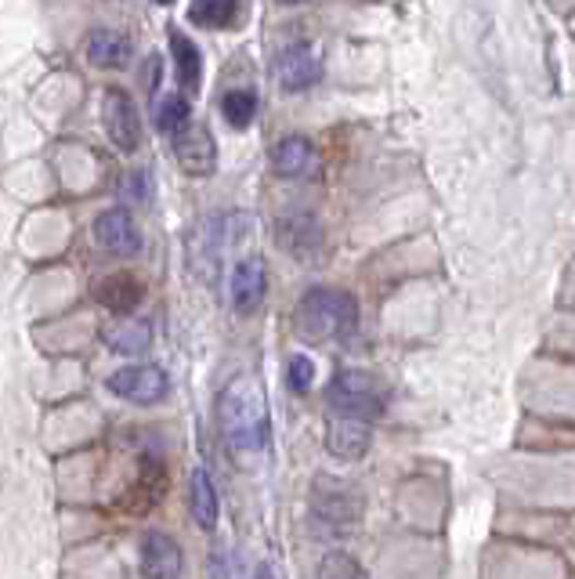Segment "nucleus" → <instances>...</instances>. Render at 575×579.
<instances>
[{
	"mask_svg": "<svg viewBox=\"0 0 575 579\" xmlns=\"http://www.w3.org/2000/svg\"><path fill=\"white\" fill-rule=\"evenodd\" d=\"M221 438L239 457H254L268 442V402L254 377H232L217 402Z\"/></svg>",
	"mask_w": 575,
	"mask_h": 579,
	"instance_id": "1",
	"label": "nucleus"
},
{
	"mask_svg": "<svg viewBox=\"0 0 575 579\" xmlns=\"http://www.w3.org/2000/svg\"><path fill=\"white\" fill-rule=\"evenodd\" d=\"M294 322H297V333L315 344L344 341V338H351L355 327H359V305H355V297L344 294V290L315 286L301 297Z\"/></svg>",
	"mask_w": 575,
	"mask_h": 579,
	"instance_id": "2",
	"label": "nucleus"
},
{
	"mask_svg": "<svg viewBox=\"0 0 575 579\" xmlns=\"http://www.w3.org/2000/svg\"><path fill=\"white\" fill-rule=\"evenodd\" d=\"M387 395L381 388V380L362 374V369H340L330 380V410L337 416H355V421L373 424L384 413Z\"/></svg>",
	"mask_w": 575,
	"mask_h": 579,
	"instance_id": "3",
	"label": "nucleus"
},
{
	"mask_svg": "<svg viewBox=\"0 0 575 579\" xmlns=\"http://www.w3.org/2000/svg\"><path fill=\"white\" fill-rule=\"evenodd\" d=\"M312 511L322 525L330 529H355L362 521V493L355 489V485L340 482V478H326V474H319L315 478V489H312Z\"/></svg>",
	"mask_w": 575,
	"mask_h": 579,
	"instance_id": "4",
	"label": "nucleus"
},
{
	"mask_svg": "<svg viewBox=\"0 0 575 579\" xmlns=\"http://www.w3.org/2000/svg\"><path fill=\"white\" fill-rule=\"evenodd\" d=\"M106 388L112 391V395H120L123 402L156 405V402L167 399L170 380L159 366H123L106 380Z\"/></svg>",
	"mask_w": 575,
	"mask_h": 579,
	"instance_id": "5",
	"label": "nucleus"
},
{
	"mask_svg": "<svg viewBox=\"0 0 575 579\" xmlns=\"http://www.w3.org/2000/svg\"><path fill=\"white\" fill-rule=\"evenodd\" d=\"M101 127H106L109 142L120 149V153H134L137 142H142V123H137V109L128 91L109 87L101 95Z\"/></svg>",
	"mask_w": 575,
	"mask_h": 579,
	"instance_id": "6",
	"label": "nucleus"
},
{
	"mask_svg": "<svg viewBox=\"0 0 575 579\" xmlns=\"http://www.w3.org/2000/svg\"><path fill=\"white\" fill-rule=\"evenodd\" d=\"M175 156H178V167L185 174H192V178H206V174H214L217 142H214V134L206 131V123L189 120V123L178 127L175 131Z\"/></svg>",
	"mask_w": 575,
	"mask_h": 579,
	"instance_id": "7",
	"label": "nucleus"
},
{
	"mask_svg": "<svg viewBox=\"0 0 575 579\" xmlns=\"http://www.w3.org/2000/svg\"><path fill=\"white\" fill-rule=\"evenodd\" d=\"M164 496H167V468H164V460H156V457H142V463H137V474H134V482L128 485V493L120 496V507L128 515H148V511H156L159 504H164Z\"/></svg>",
	"mask_w": 575,
	"mask_h": 579,
	"instance_id": "8",
	"label": "nucleus"
},
{
	"mask_svg": "<svg viewBox=\"0 0 575 579\" xmlns=\"http://www.w3.org/2000/svg\"><path fill=\"white\" fill-rule=\"evenodd\" d=\"M95 239L101 250L117 253V258H131V253H137V247H142L134 217H131V211H123V206L95 217Z\"/></svg>",
	"mask_w": 575,
	"mask_h": 579,
	"instance_id": "9",
	"label": "nucleus"
},
{
	"mask_svg": "<svg viewBox=\"0 0 575 579\" xmlns=\"http://www.w3.org/2000/svg\"><path fill=\"white\" fill-rule=\"evenodd\" d=\"M264 294H268V269H264L261 258H243L232 269V305L239 316H250V311L261 308Z\"/></svg>",
	"mask_w": 575,
	"mask_h": 579,
	"instance_id": "10",
	"label": "nucleus"
},
{
	"mask_svg": "<svg viewBox=\"0 0 575 579\" xmlns=\"http://www.w3.org/2000/svg\"><path fill=\"white\" fill-rule=\"evenodd\" d=\"M370 424L355 421V416H333L326 427V449L337 460H362L366 449H370Z\"/></svg>",
	"mask_w": 575,
	"mask_h": 579,
	"instance_id": "11",
	"label": "nucleus"
},
{
	"mask_svg": "<svg viewBox=\"0 0 575 579\" xmlns=\"http://www.w3.org/2000/svg\"><path fill=\"white\" fill-rule=\"evenodd\" d=\"M142 579H181V547L167 532L142 540Z\"/></svg>",
	"mask_w": 575,
	"mask_h": 579,
	"instance_id": "12",
	"label": "nucleus"
},
{
	"mask_svg": "<svg viewBox=\"0 0 575 579\" xmlns=\"http://www.w3.org/2000/svg\"><path fill=\"white\" fill-rule=\"evenodd\" d=\"M279 243L294 253L297 261H315L322 250V228L312 214H290L279 222Z\"/></svg>",
	"mask_w": 575,
	"mask_h": 579,
	"instance_id": "13",
	"label": "nucleus"
},
{
	"mask_svg": "<svg viewBox=\"0 0 575 579\" xmlns=\"http://www.w3.org/2000/svg\"><path fill=\"white\" fill-rule=\"evenodd\" d=\"M95 297H98L101 308L117 311V316H128V311H134L137 305H142L145 283L137 280L134 272H112L95 286Z\"/></svg>",
	"mask_w": 575,
	"mask_h": 579,
	"instance_id": "14",
	"label": "nucleus"
},
{
	"mask_svg": "<svg viewBox=\"0 0 575 579\" xmlns=\"http://www.w3.org/2000/svg\"><path fill=\"white\" fill-rule=\"evenodd\" d=\"M275 76H279L283 91H304L322 80V66L308 48H286L275 62Z\"/></svg>",
	"mask_w": 575,
	"mask_h": 579,
	"instance_id": "15",
	"label": "nucleus"
},
{
	"mask_svg": "<svg viewBox=\"0 0 575 579\" xmlns=\"http://www.w3.org/2000/svg\"><path fill=\"white\" fill-rule=\"evenodd\" d=\"M87 62L95 69H128L131 40L120 29H95L87 40Z\"/></svg>",
	"mask_w": 575,
	"mask_h": 579,
	"instance_id": "16",
	"label": "nucleus"
},
{
	"mask_svg": "<svg viewBox=\"0 0 575 579\" xmlns=\"http://www.w3.org/2000/svg\"><path fill=\"white\" fill-rule=\"evenodd\" d=\"M170 51H175V66H178V80H181V91H200V80H203V51L200 44H195L192 37H185V33L170 29Z\"/></svg>",
	"mask_w": 575,
	"mask_h": 579,
	"instance_id": "17",
	"label": "nucleus"
},
{
	"mask_svg": "<svg viewBox=\"0 0 575 579\" xmlns=\"http://www.w3.org/2000/svg\"><path fill=\"white\" fill-rule=\"evenodd\" d=\"M217 489H214V482H211V474H206L203 468H195L192 471V478H189V511L195 518V525L211 532L217 525Z\"/></svg>",
	"mask_w": 575,
	"mask_h": 579,
	"instance_id": "18",
	"label": "nucleus"
},
{
	"mask_svg": "<svg viewBox=\"0 0 575 579\" xmlns=\"http://www.w3.org/2000/svg\"><path fill=\"white\" fill-rule=\"evenodd\" d=\"M312 156H315L312 142L301 134H290L272 149V167L279 170L283 178H297V174H304L308 167H312Z\"/></svg>",
	"mask_w": 575,
	"mask_h": 579,
	"instance_id": "19",
	"label": "nucleus"
},
{
	"mask_svg": "<svg viewBox=\"0 0 575 579\" xmlns=\"http://www.w3.org/2000/svg\"><path fill=\"white\" fill-rule=\"evenodd\" d=\"M109 347L120 355H142L148 352V344H153V327H148L145 319H131V322H120L117 330H109Z\"/></svg>",
	"mask_w": 575,
	"mask_h": 579,
	"instance_id": "20",
	"label": "nucleus"
},
{
	"mask_svg": "<svg viewBox=\"0 0 575 579\" xmlns=\"http://www.w3.org/2000/svg\"><path fill=\"white\" fill-rule=\"evenodd\" d=\"M236 8L239 0H192L189 19L203 29H221V26H232Z\"/></svg>",
	"mask_w": 575,
	"mask_h": 579,
	"instance_id": "21",
	"label": "nucleus"
},
{
	"mask_svg": "<svg viewBox=\"0 0 575 579\" xmlns=\"http://www.w3.org/2000/svg\"><path fill=\"white\" fill-rule=\"evenodd\" d=\"M153 120H156V131H159V134H175L181 123L192 120L189 98H185V95H164V98L156 102Z\"/></svg>",
	"mask_w": 575,
	"mask_h": 579,
	"instance_id": "22",
	"label": "nucleus"
},
{
	"mask_svg": "<svg viewBox=\"0 0 575 579\" xmlns=\"http://www.w3.org/2000/svg\"><path fill=\"white\" fill-rule=\"evenodd\" d=\"M315 579H370V572L362 569V562L348 551H330L326 558L319 562Z\"/></svg>",
	"mask_w": 575,
	"mask_h": 579,
	"instance_id": "23",
	"label": "nucleus"
},
{
	"mask_svg": "<svg viewBox=\"0 0 575 579\" xmlns=\"http://www.w3.org/2000/svg\"><path fill=\"white\" fill-rule=\"evenodd\" d=\"M221 113H225V120L236 127V131H243V127H250V120H254V113H257V95L254 91H228V95L221 98Z\"/></svg>",
	"mask_w": 575,
	"mask_h": 579,
	"instance_id": "24",
	"label": "nucleus"
},
{
	"mask_svg": "<svg viewBox=\"0 0 575 579\" xmlns=\"http://www.w3.org/2000/svg\"><path fill=\"white\" fill-rule=\"evenodd\" d=\"M286 380H290L294 391H308L315 380V363L308 355H294L290 366H286Z\"/></svg>",
	"mask_w": 575,
	"mask_h": 579,
	"instance_id": "25",
	"label": "nucleus"
},
{
	"mask_svg": "<svg viewBox=\"0 0 575 579\" xmlns=\"http://www.w3.org/2000/svg\"><path fill=\"white\" fill-rule=\"evenodd\" d=\"M120 192L128 196L131 203H145V200H148V174H145V170L128 174V178H123V189H120Z\"/></svg>",
	"mask_w": 575,
	"mask_h": 579,
	"instance_id": "26",
	"label": "nucleus"
},
{
	"mask_svg": "<svg viewBox=\"0 0 575 579\" xmlns=\"http://www.w3.org/2000/svg\"><path fill=\"white\" fill-rule=\"evenodd\" d=\"M254 579H275V576H272V572H268V569H261V572H257V576H254Z\"/></svg>",
	"mask_w": 575,
	"mask_h": 579,
	"instance_id": "27",
	"label": "nucleus"
},
{
	"mask_svg": "<svg viewBox=\"0 0 575 579\" xmlns=\"http://www.w3.org/2000/svg\"><path fill=\"white\" fill-rule=\"evenodd\" d=\"M279 4H286V8H294V4H304V0H279Z\"/></svg>",
	"mask_w": 575,
	"mask_h": 579,
	"instance_id": "28",
	"label": "nucleus"
},
{
	"mask_svg": "<svg viewBox=\"0 0 575 579\" xmlns=\"http://www.w3.org/2000/svg\"><path fill=\"white\" fill-rule=\"evenodd\" d=\"M156 4H170V0H156Z\"/></svg>",
	"mask_w": 575,
	"mask_h": 579,
	"instance_id": "29",
	"label": "nucleus"
}]
</instances>
